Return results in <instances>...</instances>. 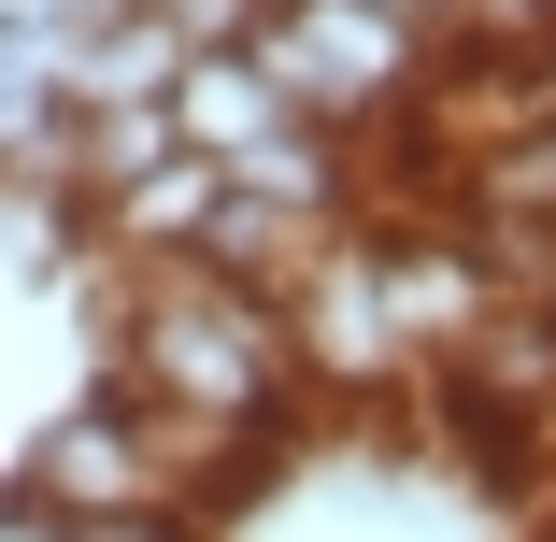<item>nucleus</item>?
Listing matches in <instances>:
<instances>
[{
  "label": "nucleus",
  "mask_w": 556,
  "mask_h": 542,
  "mask_svg": "<svg viewBox=\"0 0 556 542\" xmlns=\"http://www.w3.org/2000/svg\"><path fill=\"white\" fill-rule=\"evenodd\" d=\"M115 386L157 400L172 428H200L229 500H243L286 457V428L314 400V357H300L286 286H243L214 257H115Z\"/></svg>",
  "instance_id": "1"
},
{
  "label": "nucleus",
  "mask_w": 556,
  "mask_h": 542,
  "mask_svg": "<svg viewBox=\"0 0 556 542\" xmlns=\"http://www.w3.org/2000/svg\"><path fill=\"white\" fill-rule=\"evenodd\" d=\"M0 514H229V471H214V443L172 428L157 400L86 386V400H43L15 428Z\"/></svg>",
  "instance_id": "2"
},
{
  "label": "nucleus",
  "mask_w": 556,
  "mask_h": 542,
  "mask_svg": "<svg viewBox=\"0 0 556 542\" xmlns=\"http://www.w3.org/2000/svg\"><path fill=\"white\" fill-rule=\"evenodd\" d=\"M457 29H428L414 0H286V15H257V58L300 86V115L314 129H343V143H400L428 129V72Z\"/></svg>",
  "instance_id": "3"
},
{
  "label": "nucleus",
  "mask_w": 556,
  "mask_h": 542,
  "mask_svg": "<svg viewBox=\"0 0 556 542\" xmlns=\"http://www.w3.org/2000/svg\"><path fill=\"white\" fill-rule=\"evenodd\" d=\"M172 115H186V143H200V157H243V143H271V129L300 115V86H286L257 43H200V58H186V86H172Z\"/></svg>",
  "instance_id": "4"
},
{
  "label": "nucleus",
  "mask_w": 556,
  "mask_h": 542,
  "mask_svg": "<svg viewBox=\"0 0 556 542\" xmlns=\"http://www.w3.org/2000/svg\"><path fill=\"white\" fill-rule=\"evenodd\" d=\"M186 29L172 15H129V29H86V43H58V72H72V100H86V115H129V100H172L186 86Z\"/></svg>",
  "instance_id": "5"
},
{
  "label": "nucleus",
  "mask_w": 556,
  "mask_h": 542,
  "mask_svg": "<svg viewBox=\"0 0 556 542\" xmlns=\"http://www.w3.org/2000/svg\"><path fill=\"white\" fill-rule=\"evenodd\" d=\"M172 157H200L172 100H129V115H86V200H129V186H143V172H172Z\"/></svg>",
  "instance_id": "6"
},
{
  "label": "nucleus",
  "mask_w": 556,
  "mask_h": 542,
  "mask_svg": "<svg viewBox=\"0 0 556 542\" xmlns=\"http://www.w3.org/2000/svg\"><path fill=\"white\" fill-rule=\"evenodd\" d=\"M15 542H214V514H15Z\"/></svg>",
  "instance_id": "7"
},
{
  "label": "nucleus",
  "mask_w": 556,
  "mask_h": 542,
  "mask_svg": "<svg viewBox=\"0 0 556 542\" xmlns=\"http://www.w3.org/2000/svg\"><path fill=\"white\" fill-rule=\"evenodd\" d=\"M0 15H29V29L86 43V29H129V15H157V0H0Z\"/></svg>",
  "instance_id": "8"
},
{
  "label": "nucleus",
  "mask_w": 556,
  "mask_h": 542,
  "mask_svg": "<svg viewBox=\"0 0 556 542\" xmlns=\"http://www.w3.org/2000/svg\"><path fill=\"white\" fill-rule=\"evenodd\" d=\"M457 43H556V0H471Z\"/></svg>",
  "instance_id": "9"
},
{
  "label": "nucleus",
  "mask_w": 556,
  "mask_h": 542,
  "mask_svg": "<svg viewBox=\"0 0 556 542\" xmlns=\"http://www.w3.org/2000/svg\"><path fill=\"white\" fill-rule=\"evenodd\" d=\"M414 15H428V29H457V15H471V0H414Z\"/></svg>",
  "instance_id": "10"
},
{
  "label": "nucleus",
  "mask_w": 556,
  "mask_h": 542,
  "mask_svg": "<svg viewBox=\"0 0 556 542\" xmlns=\"http://www.w3.org/2000/svg\"><path fill=\"white\" fill-rule=\"evenodd\" d=\"M271 15H286V0H271Z\"/></svg>",
  "instance_id": "11"
}]
</instances>
